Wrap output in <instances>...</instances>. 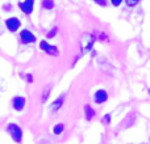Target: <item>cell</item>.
<instances>
[{
  "mask_svg": "<svg viewBox=\"0 0 150 144\" xmlns=\"http://www.w3.org/2000/svg\"><path fill=\"white\" fill-rule=\"evenodd\" d=\"M8 132L11 134V138L13 139V142L16 143H20L21 142V138H23V131H21L20 126H17L16 123H9L7 127Z\"/></svg>",
  "mask_w": 150,
  "mask_h": 144,
  "instance_id": "cell-1",
  "label": "cell"
},
{
  "mask_svg": "<svg viewBox=\"0 0 150 144\" xmlns=\"http://www.w3.org/2000/svg\"><path fill=\"white\" fill-rule=\"evenodd\" d=\"M95 42V37L92 34H83L82 41H80V45H82V50L83 52H87L92 49V45Z\"/></svg>",
  "mask_w": 150,
  "mask_h": 144,
  "instance_id": "cell-2",
  "label": "cell"
},
{
  "mask_svg": "<svg viewBox=\"0 0 150 144\" xmlns=\"http://www.w3.org/2000/svg\"><path fill=\"white\" fill-rule=\"evenodd\" d=\"M20 39H21V42H23L24 45L33 43V42H36V36H34L30 30L24 29V30L20 31Z\"/></svg>",
  "mask_w": 150,
  "mask_h": 144,
  "instance_id": "cell-3",
  "label": "cell"
},
{
  "mask_svg": "<svg viewBox=\"0 0 150 144\" xmlns=\"http://www.w3.org/2000/svg\"><path fill=\"white\" fill-rule=\"evenodd\" d=\"M20 25H21V22L17 17H9L5 20V26H7V29L9 31H12V33L17 31L18 28H20Z\"/></svg>",
  "mask_w": 150,
  "mask_h": 144,
  "instance_id": "cell-4",
  "label": "cell"
},
{
  "mask_svg": "<svg viewBox=\"0 0 150 144\" xmlns=\"http://www.w3.org/2000/svg\"><path fill=\"white\" fill-rule=\"evenodd\" d=\"M40 49L44 50L46 54L53 55V57H58V55H59V51H58L57 47H55V46H52V45H49L46 41H41V43H40Z\"/></svg>",
  "mask_w": 150,
  "mask_h": 144,
  "instance_id": "cell-5",
  "label": "cell"
},
{
  "mask_svg": "<svg viewBox=\"0 0 150 144\" xmlns=\"http://www.w3.org/2000/svg\"><path fill=\"white\" fill-rule=\"evenodd\" d=\"M18 7L23 10L25 15H29V13L33 12V7H34V0H25V1L18 3Z\"/></svg>",
  "mask_w": 150,
  "mask_h": 144,
  "instance_id": "cell-6",
  "label": "cell"
},
{
  "mask_svg": "<svg viewBox=\"0 0 150 144\" xmlns=\"http://www.w3.org/2000/svg\"><path fill=\"white\" fill-rule=\"evenodd\" d=\"M12 105L15 110H23L24 106H25V98L21 97V96H16L12 101Z\"/></svg>",
  "mask_w": 150,
  "mask_h": 144,
  "instance_id": "cell-7",
  "label": "cell"
},
{
  "mask_svg": "<svg viewBox=\"0 0 150 144\" xmlns=\"http://www.w3.org/2000/svg\"><path fill=\"white\" fill-rule=\"evenodd\" d=\"M107 100H108V94H107L105 90L100 89L95 93V102L96 103H103V102H105Z\"/></svg>",
  "mask_w": 150,
  "mask_h": 144,
  "instance_id": "cell-8",
  "label": "cell"
},
{
  "mask_svg": "<svg viewBox=\"0 0 150 144\" xmlns=\"http://www.w3.org/2000/svg\"><path fill=\"white\" fill-rule=\"evenodd\" d=\"M63 101H65V97L63 96H61V97H58L57 100L54 101V102L50 105V109H52L53 111H58L59 110V108H62V103H63Z\"/></svg>",
  "mask_w": 150,
  "mask_h": 144,
  "instance_id": "cell-9",
  "label": "cell"
},
{
  "mask_svg": "<svg viewBox=\"0 0 150 144\" xmlns=\"http://www.w3.org/2000/svg\"><path fill=\"white\" fill-rule=\"evenodd\" d=\"M84 114H86V118L90 121V119H92L93 115H95V110H93L90 105H86L84 106Z\"/></svg>",
  "mask_w": 150,
  "mask_h": 144,
  "instance_id": "cell-10",
  "label": "cell"
},
{
  "mask_svg": "<svg viewBox=\"0 0 150 144\" xmlns=\"http://www.w3.org/2000/svg\"><path fill=\"white\" fill-rule=\"evenodd\" d=\"M42 7H44L45 9H53V8H54V1H53V0H44V1H42Z\"/></svg>",
  "mask_w": 150,
  "mask_h": 144,
  "instance_id": "cell-11",
  "label": "cell"
},
{
  "mask_svg": "<svg viewBox=\"0 0 150 144\" xmlns=\"http://www.w3.org/2000/svg\"><path fill=\"white\" fill-rule=\"evenodd\" d=\"M63 129H65V124L63 123H59V124H57V126L54 127V134L55 135H59V134H62V131H63Z\"/></svg>",
  "mask_w": 150,
  "mask_h": 144,
  "instance_id": "cell-12",
  "label": "cell"
},
{
  "mask_svg": "<svg viewBox=\"0 0 150 144\" xmlns=\"http://www.w3.org/2000/svg\"><path fill=\"white\" fill-rule=\"evenodd\" d=\"M55 33H57V26H54V28H53V30H50L49 33L46 34V36H47V38H53V37L55 36Z\"/></svg>",
  "mask_w": 150,
  "mask_h": 144,
  "instance_id": "cell-13",
  "label": "cell"
},
{
  "mask_svg": "<svg viewBox=\"0 0 150 144\" xmlns=\"http://www.w3.org/2000/svg\"><path fill=\"white\" fill-rule=\"evenodd\" d=\"M127 1V4L129 5V7H134V5H137V3L140 1V0H125Z\"/></svg>",
  "mask_w": 150,
  "mask_h": 144,
  "instance_id": "cell-14",
  "label": "cell"
},
{
  "mask_svg": "<svg viewBox=\"0 0 150 144\" xmlns=\"http://www.w3.org/2000/svg\"><path fill=\"white\" fill-rule=\"evenodd\" d=\"M49 88H47L46 90H45V93H44V96H42V101H46L47 100V96H49Z\"/></svg>",
  "mask_w": 150,
  "mask_h": 144,
  "instance_id": "cell-15",
  "label": "cell"
},
{
  "mask_svg": "<svg viewBox=\"0 0 150 144\" xmlns=\"http://www.w3.org/2000/svg\"><path fill=\"white\" fill-rule=\"evenodd\" d=\"M121 1H122V0H111V3L115 5V7H117V5H120V4H121Z\"/></svg>",
  "mask_w": 150,
  "mask_h": 144,
  "instance_id": "cell-16",
  "label": "cell"
},
{
  "mask_svg": "<svg viewBox=\"0 0 150 144\" xmlns=\"http://www.w3.org/2000/svg\"><path fill=\"white\" fill-rule=\"evenodd\" d=\"M103 122H105V123H108V122H111V115H109V114H107V115L104 117Z\"/></svg>",
  "mask_w": 150,
  "mask_h": 144,
  "instance_id": "cell-17",
  "label": "cell"
},
{
  "mask_svg": "<svg viewBox=\"0 0 150 144\" xmlns=\"http://www.w3.org/2000/svg\"><path fill=\"white\" fill-rule=\"evenodd\" d=\"M98 3H99L100 5H104V4H105V1H104V0H98Z\"/></svg>",
  "mask_w": 150,
  "mask_h": 144,
  "instance_id": "cell-18",
  "label": "cell"
},
{
  "mask_svg": "<svg viewBox=\"0 0 150 144\" xmlns=\"http://www.w3.org/2000/svg\"><path fill=\"white\" fill-rule=\"evenodd\" d=\"M149 93H150V89H149Z\"/></svg>",
  "mask_w": 150,
  "mask_h": 144,
  "instance_id": "cell-19",
  "label": "cell"
},
{
  "mask_svg": "<svg viewBox=\"0 0 150 144\" xmlns=\"http://www.w3.org/2000/svg\"><path fill=\"white\" fill-rule=\"evenodd\" d=\"M95 1H98V0H95Z\"/></svg>",
  "mask_w": 150,
  "mask_h": 144,
  "instance_id": "cell-20",
  "label": "cell"
}]
</instances>
